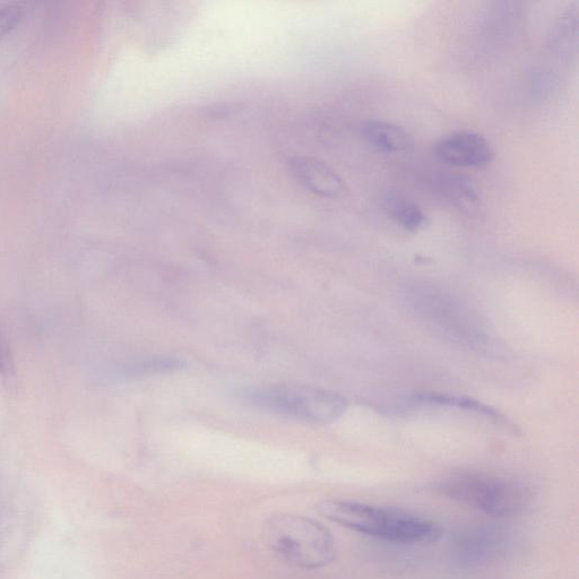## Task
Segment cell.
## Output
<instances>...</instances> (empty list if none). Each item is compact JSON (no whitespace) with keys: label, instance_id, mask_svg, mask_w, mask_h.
<instances>
[{"label":"cell","instance_id":"14","mask_svg":"<svg viewBox=\"0 0 579 579\" xmlns=\"http://www.w3.org/2000/svg\"><path fill=\"white\" fill-rule=\"evenodd\" d=\"M23 16V8L20 5H5L0 7V37L10 33Z\"/></svg>","mask_w":579,"mask_h":579},{"label":"cell","instance_id":"13","mask_svg":"<svg viewBox=\"0 0 579 579\" xmlns=\"http://www.w3.org/2000/svg\"><path fill=\"white\" fill-rule=\"evenodd\" d=\"M186 367V362L177 357L148 356L129 361L124 367V375L128 378L138 379L143 377L176 373Z\"/></svg>","mask_w":579,"mask_h":579},{"label":"cell","instance_id":"10","mask_svg":"<svg viewBox=\"0 0 579 579\" xmlns=\"http://www.w3.org/2000/svg\"><path fill=\"white\" fill-rule=\"evenodd\" d=\"M434 186L436 193L457 210L472 214L480 207L479 189L468 177L440 174L435 177Z\"/></svg>","mask_w":579,"mask_h":579},{"label":"cell","instance_id":"7","mask_svg":"<svg viewBox=\"0 0 579 579\" xmlns=\"http://www.w3.org/2000/svg\"><path fill=\"white\" fill-rule=\"evenodd\" d=\"M434 153L439 161L456 168H486L494 158L487 138L473 132L446 135L436 143Z\"/></svg>","mask_w":579,"mask_h":579},{"label":"cell","instance_id":"11","mask_svg":"<svg viewBox=\"0 0 579 579\" xmlns=\"http://www.w3.org/2000/svg\"><path fill=\"white\" fill-rule=\"evenodd\" d=\"M380 209L404 230L418 232L427 227L428 216L421 207L400 193L387 192L380 197Z\"/></svg>","mask_w":579,"mask_h":579},{"label":"cell","instance_id":"9","mask_svg":"<svg viewBox=\"0 0 579 579\" xmlns=\"http://www.w3.org/2000/svg\"><path fill=\"white\" fill-rule=\"evenodd\" d=\"M360 132L366 143L378 152L399 154L413 148V138L404 128L382 120H367Z\"/></svg>","mask_w":579,"mask_h":579},{"label":"cell","instance_id":"6","mask_svg":"<svg viewBox=\"0 0 579 579\" xmlns=\"http://www.w3.org/2000/svg\"><path fill=\"white\" fill-rule=\"evenodd\" d=\"M511 548V535L492 524L473 525L458 533L453 557L463 568H481L496 563Z\"/></svg>","mask_w":579,"mask_h":579},{"label":"cell","instance_id":"12","mask_svg":"<svg viewBox=\"0 0 579 579\" xmlns=\"http://www.w3.org/2000/svg\"><path fill=\"white\" fill-rule=\"evenodd\" d=\"M413 401L419 402L420 404L449 406V408L471 411L508 426V421H506L504 414H501L492 408V406L470 399V397L439 393H420L413 397Z\"/></svg>","mask_w":579,"mask_h":579},{"label":"cell","instance_id":"4","mask_svg":"<svg viewBox=\"0 0 579 579\" xmlns=\"http://www.w3.org/2000/svg\"><path fill=\"white\" fill-rule=\"evenodd\" d=\"M241 396L259 410L310 425H330L348 409V401L342 395L305 385L250 387L241 392Z\"/></svg>","mask_w":579,"mask_h":579},{"label":"cell","instance_id":"15","mask_svg":"<svg viewBox=\"0 0 579 579\" xmlns=\"http://www.w3.org/2000/svg\"><path fill=\"white\" fill-rule=\"evenodd\" d=\"M0 376L6 380H10V382L15 376L11 350L2 333H0Z\"/></svg>","mask_w":579,"mask_h":579},{"label":"cell","instance_id":"3","mask_svg":"<svg viewBox=\"0 0 579 579\" xmlns=\"http://www.w3.org/2000/svg\"><path fill=\"white\" fill-rule=\"evenodd\" d=\"M263 538L276 557L292 567L319 569L336 557L333 535L311 518L299 515H276L266 521Z\"/></svg>","mask_w":579,"mask_h":579},{"label":"cell","instance_id":"2","mask_svg":"<svg viewBox=\"0 0 579 579\" xmlns=\"http://www.w3.org/2000/svg\"><path fill=\"white\" fill-rule=\"evenodd\" d=\"M436 490L458 504L496 517L522 514L534 500V490L529 483L482 471L449 475L437 483Z\"/></svg>","mask_w":579,"mask_h":579},{"label":"cell","instance_id":"1","mask_svg":"<svg viewBox=\"0 0 579 579\" xmlns=\"http://www.w3.org/2000/svg\"><path fill=\"white\" fill-rule=\"evenodd\" d=\"M327 520L367 537L396 544H425L437 541L443 526L402 509L328 500L318 506Z\"/></svg>","mask_w":579,"mask_h":579},{"label":"cell","instance_id":"5","mask_svg":"<svg viewBox=\"0 0 579 579\" xmlns=\"http://www.w3.org/2000/svg\"><path fill=\"white\" fill-rule=\"evenodd\" d=\"M414 297L423 321L446 339L474 350L487 347L489 335L470 310L434 290H422Z\"/></svg>","mask_w":579,"mask_h":579},{"label":"cell","instance_id":"8","mask_svg":"<svg viewBox=\"0 0 579 579\" xmlns=\"http://www.w3.org/2000/svg\"><path fill=\"white\" fill-rule=\"evenodd\" d=\"M291 170L310 192L327 198L341 196L345 192L343 179L323 161L314 158H293Z\"/></svg>","mask_w":579,"mask_h":579}]
</instances>
